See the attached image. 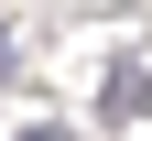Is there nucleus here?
Returning <instances> with one entry per match:
<instances>
[{
  "label": "nucleus",
  "mask_w": 152,
  "mask_h": 141,
  "mask_svg": "<svg viewBox=\"0 0 152 141\" xmlns=\"http://www.w3.org/2000/svg\"><path fill=\"white\" fill-rule=\"evenodd\" d=\"M98 109H109V119H141V109H152V76H141V65H120V76H109V98H98Z\"/></svg>",
  "instance_id": "nucleus-1"
},
{
  "label": "nucleus",
  "mask_w": 152,
  "mask_h": 141,
  "mask_svg": "<svg viewBox=\"0 0 152 141\" xmlns=\"http://www.w3.org/2000/svg\"><path fill=\"white\" fill-rule=\"evenodd\" d=\"M11 141H76V130H54V119H33V130H11Z\"/></svg>",
  "instance_id": "nucleus-2"
},
{
  "label": "nucleus",
  "mask_w": 152,
  "mask_h": 141,
  "mask_svg": "<svg viewBox=\"0 0 152 141\" xmlns=\"http://www.w3.org/2000/svg\"><path fill=\"white\" fill-rule=\"evenodd\" d=\"M11 65H22V54H11V33H0V76H11Z\"/></svg>",
  "instance_id": "nucleus-3"
}]
</instances>
